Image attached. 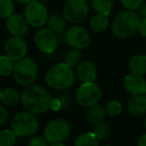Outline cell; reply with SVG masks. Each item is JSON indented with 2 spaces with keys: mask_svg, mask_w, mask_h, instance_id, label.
Listing matches in <instances>:
<instances>
[{
  "mask_svg": "<svg viewBox=\"0 0 146 146\" xmlns=\"http://www.w3.org/2000/svg\"><path fill=\"white\" fill-rule=\"evenodd\" d=\"M100 98V88L94 83H84L76 92V100L83 108H92L96 106Z\"/></svg>",
  "mask_w": 146,
  "mask_h": 146,
  "instance_id": "8",
  "label": "cell"
},
{
  "mask_svg": "<svg viewBox=\"0 0 146 146\" xmlns=\"http://www.w3.org/2000/svg\"><path fill=\"white\" fill-rule=\"evenodd\" d=\"M124 88L133 96L146 94V80L142 75L131 73L125 76Z\"/></svg>",
  "mask_w": 146,
  "mask_h": 146,
  "instance_id": "14",
  "label": "cell"
},
{
  "mask_svg": "<svg viewBox=\"0 0 146 146\" xmlns=\"http://www.w3.org/2000/svg\"><path fill=\"white\" fill-rule=\"evenodd\" d=\"M51 146H66L63 142H55V143H51Z\"/></svg>",
  "mask_w": 146,
  "mask_h": 146,
  "instance_id": "38",
  "label": "cell"
},
{
  "mask_svg": "<svg viewBox=\"0 0 146 146\" xmlns=\"http://www.w3.org/2000/svg\"><path fill=\"white\" fill-rule=\"evenodd\" d=\"M141 16L131 10H123L114 17L111 23V31L118 38H128L138 31Z\"/></svg>",
  "mask_w": 146,
  "mask_h": 146,
  "instance_id": "2",
  "label": "cell"
},
{
  "mask_svg": "<svg viewBox=\"0 0 146 146\" xmlns=\"http://www.w3.org/2000/svg\"><path fill=\"white\" fill-rule=\"evenodd\" d=\"M1 90H1V87H0V94H1Z\"/></svg>",
  "mask_w": 146,
  "mask_h": 146,
  "instance_id": "40",
  "label": "cell"
},
{
  "mask_svg": "<svg viewBox=\"0 0 146 146\" xmlns=\"http://www.w3.org/2000/svg\"><path fill=\"white\" fill-rule=\"evenodd\" d=\"M16 136L13 130H2L0 132V146H13L16 142Z\"/></svg>",
  "mask_w": 146,
  "mask_h": 146,
  "instance_id": "27",
  "label": "cell"
},
{
  "mask_svg": "<svg viewBox=\"0 0 146 146\" xmlns=\"http://www.w3.org/2000/svg\"><path fill=\"white\" fill-rule=\"evenodd\" d=\"M106 114L110 116H117L121 113L122 111V108L121 104L117 100H110L106 104Z\"/></svg>",
  "mask_w": 146,
  "mask_h": 146,
  "instance_id": "28",
  "label": "cell"
},
{
  "mask_svg": "<svg viewBox=\"0 0 146 146\" xmlns=\"http://www.w3.org/2000/svg\"><path fill=\"white\" fill-rule=\"evenodd\" d=\"M61 106H62V102H60L59 100H53L52 102H51V108H52V110H60Z\"/></svg>",
  "mask_w": 146,
  "mask_h": 146,
  "instance_id": "34",
  "label": "cell"
},
{
  "mask_svg": "<svg viewBox=\"0 0 146 146\" xmlns=\"http://www.w3.org/2000/svg\"><path fill=\"white\" fill-rule=\"evenodd\" d=\"M98 139L94 132H86L76 138L75 146H98Z\"/></svg>",
  "mask_w": 146,
  "mask_h": 146,
  "instance_id": "23",
  "label": "cell"
},
{
  "mask_svg": "<svg viewBox=\"0 0 146 146\" xmlns=\"http://www.w3.org/2000/svg\"><path fill=\"white\" fill-rule=\"evenodd\" d=\"M71 134V125L63 119H55L47 124L44 135L49 143L63 142Z\"/></svg>",
  "mask_w": 146,
  "mask_h": 146,
  "instance_id": "9",
  "label": "cell"
},
{
  "mask_svg": "<svg viewBox=\"0 0 146 146\" xmlns=\"http://www.w3.org/2000/svg\"><path fill=\"white\" fill-rule=\"evenodd\" d=\"M90 7L87 0H67L63 8V15L68 22L81 23L88 15Z\"/></svg>",
  "mask_w": 146,
  "mask_h": 146,
  "instance_id": "6",
  "label": "cell"
},
{
  "mask_svg": "<svg viewBox=\"0 0 146 146\" xmlns=\"http://www.w3.org/2000/svg\"><path fill=\"white\" fill-rule=\"evenodd\" d=\"M64 41L71 48L84 50L90 45V35L88 31L83 26L74 25L66 31Z\"/></svg>",
  "mask_w": 146,
  "mask_h": 146,
  "instance_id": "10",
  "label": "cell"
},
{
  "mask_svg": "<svg viewBox=\"0 0 146 146\" xmlns=\"http://www.w3.org/2000/svg\"><path fill=\"white\" fill-rule=\"evenodd\" d=\"M106 146H110V145H106Z\"/></svg>",
  "mask_w": 146,
  "mask_h": 146,
  "instance_id": "42",
  "label": "cell"
},
{
  "mask_svg": "<svg viewBox=\"0 0 146 146\" xmlns=\"http://www.w3.org/2000/svg\"><path fill=\"white\" fill-rule=\"evenodd\" d=\"M77 75L83 83H94L98 76V71L94 63L83 61L78 65Z\"/></svg>",
  "mask_w": 146,
  "mask_h": 146,
  "instance_id": "15",
  "label": "cell"
},
{
  "mask_svg": "<svg viewBox=\"0 0 146 146\" xmlns=\"http://www.w3.org/2000/svg\"><path fill=\"white\" fill-rule=\"evenodd\" d=\"M14 1L18 2V3H23V4H28L30 3L31 1H33V0H14Z\"/></svg>",
  "mask_w": 146,
  "mask_h": 146,
  "instance_id": "37",
  "label": "cell"
},
{
  "mask_svg": "<svg viewBox=\"0 0 146 146\" xmlns=\"http://www.w3.org/2000/svg\"><path fill=\"white\" fill-rule=\"evenodd\" d=\"M82 62V53L81 50L72 48L67 52L65 56V63L69 65L71 68L78 67L80 63Z\"/></svg>",
  "mask_w": 146,
  "mask_h": 146,
  "instance_id": "25",
  "label": "cell"
},
{
  "mask_svg": "<svg viewBox=\"0 0 146 146\" xmlns=\"http://www.w3.org/2000/svg\"><path fill=\"white\" fill-rule=\"evenodd\" d=\"M24 16L30 26L34 28H42L49 18L46 5L39 0H33L27 4L24 11Z\"/></svg>",
  "mask_w": 146,
  "mask_h": 146,
  "instance_id": "7",
  "label": "cell"
},
{
  "mask_svg": "<svg viewBox=\"0 0 146 146\" xmlns=\"http://www.w3.org/2000/svg\"><path fill=\"white\" fill-rule=\"evenodd\" d=\"M137 146H146V133L143 135H141L140 138L138 139Z\"/></svg>",
  "mask_w": 146,
  "mask_h": 146,
  "instance_id": "35",
  "label": "cell"
},
{
  "mask_svg": "<svg viewBox=\"0 0 146 146\" xmlns=\"http://www.w3.org/2000/svg\"><path fill=\"white\" fill-rule=\"evenodd\" d=\"M59 38L50 28H40L34 36L36 47L44 54H52L58 46Z\"/></svg>",
  "mask_w": 146,
  "mask_h": 146,
  "instance_id": "11",
  "label": "cell"
},
{
  "mask_svg": "<svg viewBox=\"0 0 146 146\" xmlns=\"http://www.w3.org/2000/svg\"><path fill=\"white\" fill-rule=\"evenodd\" d=\"M13 75L18 85L27 87L32 85L36 80L38 76V66L32 58L24 57L16 61Z\"/></svg>",
  "mask_w": 146,
  "mask_h": 146,
  "instance_id": "4",
  "label": "cell"
},
{
  "mask_svg": "<svg viewBox=\"0 0 146 146\" xmlns=\"http://www.w3.org/2000/svg\"><path fill=\"white\" fill-rule=\"evenodd\" d=\"M14 0H0V18L7 19L14 14Z\"/></svg>",
  "mask_w": 146,
  "mask_h": 146,
  "instance_id": "26",
  "label": "cell"
},
{
  "mask_svg": "<svg viewBox=\"0 0 146 146\" xmlns=\"http://www.w3.org/2000/svg\"><path fill=\"white\" fill-rule=\"evenodd\" d=\"M140 16L142 18H146V3L140 7Z\"/></svg>",
  "mask_w": 146,
  "mask_h": 146,
  "instance_id": "36",
  "label": "cell"
},
{
  "mask_svg": "<svg viewBox=\"0 0 146 146\" xmlns=\"http://www.w3.org/2000/svg\"><path fill=\"white\" fill-rule=\"evenodd\" d=\"M145 126H146V118H145Z\"/></svg>",
  "mask_w": 146,
  "mask_h": 146,
  "instance_id": "41",
  "label": "cell"
},
{
  "mask_svg": "<svg viewBox=\"0 0 146 146\" xmlns=\"http://www.w3.org/2000/svg\"><path fill=\"white\" fill-rule=\"evenodd\" d=\"M11 128L17 136H31L38 130L39 121L30 111L18 112L12 118Z\"/></svg>",
  "mask_w": 146,
  "mask_h": 146,
  "instance_id": "5",
  "label": "cell"
},
{
  "mask_svg": "<svg viewBox=\"0 0 146 146\" xmlns=\"http://www.w3.org/2000/svg\"><path fill=\"white\" fill-rule=\"evenodd\" d=\"M67 22L68 21L64 17V15L55 13L49 16L47 23L48 27L57 35L59 40H62L65 37V33L67 31Z\"/></svg>",
  "mask_w": 146,
  "mask_h": 146,
  "instance_id": "16",
  "label": "cell"
},
{
  "mask_svg": "<svg viewBox=\"0 0 146 146\" xmlns=\"http://www.w3.org/2000/svg\"><path fill=\"white\" fill-rule=\"evenodd\" d=\"M94 133L98 139H104L110 135V126L106 123H100V124L96 125L94 127Z\"/></svg>",
  "mask_w": 146,
  "mask_h": 146,
  "instance_id": "29",
  "label": "cell"
},
{
  "mask_svg": "<svg viewBox=\"0 0 146 146\" xmlns=\"http://www.w3.org/2000/svg\"><path fill=\"white\" fill-rule=\"evenodd\" d=\"M128 111L133 116H142L146 113V96L144 94L133 96L128 102Z\"/></svg>",
  "mask_w": 146,
  "mask_h": 146,
  "instance_id": "17",
  "label": "cell"
},
{
  "mask_svg": "<svg viewBox=\"0 0 146 146\" xmlns=\"http://www.w3.org/2000/svg\"><path fill=\"white\" fill-rule=\"evenodd\" d=\"M138 32L140 33L141 36H143L146 38V18H142V19H141Z\"/></svg>",
  "mask_w": 146,
  "mask_h": 146,
  "instance_id": "33",
  "label": "cell"
},
{
  "mask_svg": "<svg viewBox=\"0 0 146 146\" xmlns=\"http://www.w3.org/2000/svg\"><path fill=\"white\" fill-rule=\"evenodd\" d=\"M14 60H12L10 57L0 56V76L7 77L13 74L14 71Z\"/></svg>",
  "mask_w": 146,
  "mask_h": 146,
  "instance_id": "24",
  "label": "cell"
},
{
  "mask_svg": "<svg viewBox=\"0 0 146 146\" xmlns=\"http://www.w3.org/2000/svg\"><path fill=\"white\" fill-rule=\"evenodd\" d=\"M8 119V111L4 108L0 106V125L4 124Z\"/></svg>",
  "mask_w": 146,
  "mask_h": 146,
  "instance_id": "32",
  "label": "cell"
},
{
  "mask_svg": "<svg viewBox=\"0 0 146 146\" xmlns=\"http://www.w3.org/2000/svg\"><path fill=\"white\" fill-rule=\"evenodd\" d=\"M28 45L22 36H13L8 39L5 44V52L8 57L14 61L24 58L27 53Z\"/></svg>",
  "mask_w": 146,
  "mask_h": 146,
  "instance_id": "12",
  "label": "cell"
},
{
  "mask_svg": "<svg viewBox=\"0 0 146 146\" xmlns=\"http://www.w3.org/2000/svg\"><path fill=\"white\" fill-rule=\"evenodd\" d=\"M46 83L50 88L58 90H68L75 83L73 68L66 63H59L51 68L46 75Z\"/></svg>",
  "mask_w": 146,
  "mask_h": 146,
  "instance_id": "3",
  "label": "cell"
},
{
  "mask_svg": "<svg viewBox=\"0 0 146 146\" xmlns=\"http://www.w3.org/2000/svg\"><path fill=\"white\" fill-rule=\"evenodd\" d=\"M106 114V108H104L100 104H96V106L90 108V110H88L87 113V119L88 122H90V124L96 126V125L102 122Z\"/></svg>",
  "mask_w": 146,
  "mask_h": 146,
  "instance_id": "18",
  "label": "cell"
},
{
  "mask_svg": "<svg viewBox=\"0 0 146 146\" xmlns=\"http://www.w3.org/2000/svg\"><path fill=\"white\" fill-rule=\"evenodd\" d=\"M92 7L96 13L110 16L113 8V0H92Z\"/></svg>",
  "mask_w": 146,
  "mask_h": 146,
  "instance_id": "22",
  "label": "cell"
},
{
  "mask_svg": "<svg viewBox=\"0 0 146 146\" xmlns=\"http://www.w3.org/2000/svg\"><path fill=\"white\" fill-rule=\"evenodd\" d=\"M129 69L131 73L145 75L146 74V55H135L129 60Z\"/></svg>",
  "mask_w": 146,
  "mask_h": 146,
  "instance_id": "20",
  "label": "cell"
},
{
  "mask_svg": "<svg viewBox=\"0 0 146 146\" xmlns=\"http://www.w3.org/2000/svg\"><path fill=\"white\" fill-rule=\"evenodd\" d=\"M48 141L46 138H42V137H33L30 140L29 145L28 146H49Z\"/></svg>",
  "mask_w": 146,
  "mask_h": 146,
  "instance_id": "31",
  "label": "cell"
},
{
  "mask_svg": "<svg viewBox=\"0 0 146 146\" xmlns=\"http://www.w3.org/2000/svg\"><path fill=\"white\" fill-rule=\"evenodd\" d=\"M53 98L45 88L38 85H30L22 92L21 102L27 111L43 113L51 108Z\"/></svg>",
  "mask_w": 146,
  "mask_h": 146,
  "instance_id": "1",
  "label": "cell"
},
{
  "mask_svg": "<svg viewBox=\"0 0 146 146\" xmlns=\"http://www.w3.org/2000/svg\"><path fill=\"white\" fill-rule=\"evenodd\" d=\"M21 100V96L16 90L11 88H5L1 90L0 94V100L6 106H15Z\"/></svg>",
  "mask_w": 146,
  "mask_h": 146,
  "instance_id": "21",
  "label": "cell"
},
{
  "mask_svg": "<svg viewBox=\"0 0 146 146\" xmlns=\"http://www.w3.org/2000/svg\"><path fill=\"white\" fill-rule=\"evenodd\" d=\"M108 16L102 15V14L96 13L92 19L90 20V28L94 33H102L108 29L110 25Z\"/></svg>",
  "mask_w": 146,
  "mask_h": 146,
  "instance_id": "19",
  "label": "cell"
},
{
  "mask_svg": "<svg viewBox=\"0 0 146 146\" xmlns=\"http://www.w3.org/2000/svg\"><path fill=\"white\" fill-rule=\"evenodd\" d=\"M30 24L28 23L25 16L21 14H12L10 17L7 18L6 27L10 34L13 36H22L26 35L29 30Z\"/></svg>",
  "mask_w": 146,
  "mask_h": 146,
  "instance_id": "13",
  "label": "cell"
},
{
  "mask_svg": "<svg viewBox=\"0 0 146 146\" xmlns=\"http://www.w3.org/2000/svg\"><path fill=\"white\" fill-rule=\"evenodd\" d=\"M39 1H41V2H43V3H48V2H50V1H52V0H39Z\"/></svg>",
  "mask_w": 146,
  "mask_h": 146,
  "instance_id": "39",
  "label": "cell"
},
{
  "mask_svg": "<svg viewBox=\"0 0 146 146\" xmlns=\"http://www.w3.org/2000/svg\"><path fill=\"white\" fill-rule=\"evenodd\" d=\"M120 3L126 10L135 11L140 9L141 6L144 4V0H120Z\"/></svg>",
  "mask_w": 146,
  "mask_h": 146,
  "instance_id": "30",
  "label": "cell"
}]
</instances>
